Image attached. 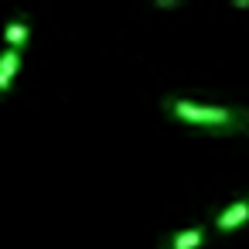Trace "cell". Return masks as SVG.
I'll return each instance as SVG.
<instances>
[{
  "mask_svg": "<svg viewBox=\"0 0 249 249\" xmlns=\"http://www.w3.org/2000/svg\"><path fill=\"white\" fill-rule=\"evenodd\" d=\"M160 109L174 116L184 126L205 130V133H239L249 137V109L246 106H218V103H198L188 96H164Z\"/></svg>",
  "mask_w": 249,
  "mask_h": 249,
  "instance_id": "1",
  "label": "cell"
},
{
  "mask_svg": "<svg viewBox=\"0 0 249 249\" xmlns=\"http://www.w3.org/2000/svg\"><path fill=\"white\" fill-rule=\"evenodd\" d=\"M246 222H249V195L229 201V205L215 215V229H218V232H232V229H239V225H246Z\"/></svg>",
  "mask_w": 249,
  "mask_h": 249,
  "instance_id": "2",
  "label": "cell"
},
{
  "mask_svg": "<svg viewBox=\"0 0 249 249\" xmlns=\"http://www.w3.org/2000/svg\"><path fill=\"white\" fill-rule=\"evenodd\" d=\"M0 41H4V48H11V52H21L31 41V21L28 18H11L4 28H0Z\"/></svg>",
  "mask_w": 249,
  "mask_h": 249,
  "instance_id": "3",
  "label": "cell"
},
{
  "mask_svg": "<svg viewBox=\"0 0 249 249\" xmlns=\"http://www.w3.org/2000/svg\"><path fill=\"white\" fill-rule=\"evenodd\" d=\"M205 246V229L201 225H191V229H181L167 239H160V249H201Z\"/></svg>",
  "mask_w": 249,
  "mask_h": 249,
  "instance_id": "4",
  "label": "cell"
},
{
  "mask_svg": "<svg viewBox=\"0 0 249 249\" xmlns=\"http://www.w3.org/2000/svg\"><path fill=\"white\" fill-rule=\"evenodd\" d=\"M18 69H21V52L4 48V52H0V96H7V92H11Z\"/></svg>",
  "mask_w": 249,
  "mask_h": 249,
  "instance_id": "5",
  "label": "cell"
}]
</instances>
